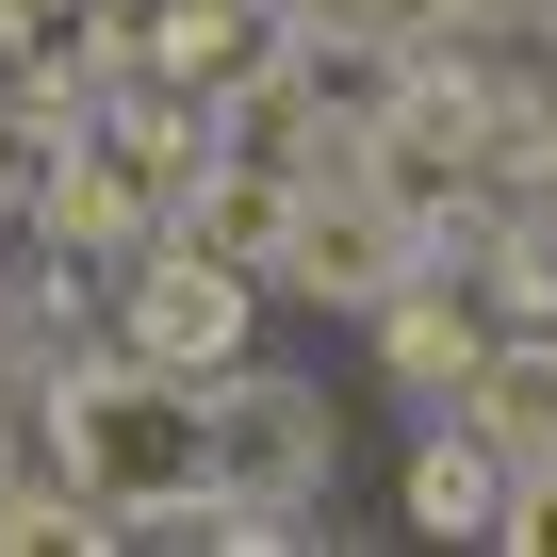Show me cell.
Instances as JSON below:
<instances>
[{
	"label": "cell",
	"mask_w": 557,
	"mask_h": 557,
	"mask_svg": "<svg viewBox=\"0 0 557 557\" xmlns=\"http://www.w3.org/2000/svg\"><path fill=\"white\" fill-rule=\"evenodd\" d=\"M34 443L99 508V541H197V377H164L148 345L66 329V377H34Z\"/></svg>",
	"instance_id": "obj_1"
},
{
	"label": "cell",
	"mask_w": 557,
	"mask_h": 557,
	"mask_svg": "<svg viewBox=\"0 0 557 557\" xmlns=\"http://www.w3.org/2000/svg\"><path fill=\"white\" fill-rule=\"evenodd\" d=\"M329 492H345V410L312 377H278L262 345L230 377H197V508H278L329 541Z\"/></svg>",
	"instance_id": "obj_2"
},
{
	"label": "cell",
	"mask_w": 557,
	"mask_h": 557,
	"mask_svg": "<svg viewBox=\"0 0 557 557\" xmlns=\"http://www.w3.org/2000/svg\"><path fill=\"white\" fill-rule=\"evenodd\" d=\"M115 345H148L164 377H230V361L262 345V278L213 262V246H181V230H148V246L115 262Z\"/></svg>",
	"instance_id": "obj_3"
},
{
	"label": "cell",
	"mask_w": 557,
	"mask_h": 557,
	"mask_svg": "<svg viewBox=\"0 0 557 557\" xmlns=\"http://www.w3.org/2000/svg\"><path fill=\"white\" fill-rule=\"evenodd\" d=\"M410 262H443V246H426V230H410V213L345 164V181H296V230H278L262 296H296V312H377Z\"/></svg>",
	"instance_id": "obj_4"
},
{
	"label": "cell",
	"mask_w": 557,
	"mask_h": 557,
	"mask_svg": "<svg viewBox=\"0 0 557 557\" xmlns=\"http://www.w3.org/2000/svg\"><path fill=\"white\" fill-rule=\"evenodd\" d=\"M148 230H164V197H148L99 132H50V164H34V246H50V262H132Z\"/></svg>",
	"instance_id": "obj_5"
},
{
	"label": "cell",
	"mask_w": 557,
	"mask_h": 557,
	"mask_svg": "<svg viewBox=\"0 0 557 557\" xmlns=\"http://www.w3.org/2000/svg\"><path fill=\"white\" fill-rule=\"evenodd\" d=\"M361 345H377V377H394V394H426V410H443V394L475 377V345H492V329H475V296H459V262H410L394 296L361 312Z\"/></svg>",
	"instance_id": "obj_6"
},
{
	"label": "cell",
	"mask_w": 557,
	"mask_h": 557,
	"mask_svg": "<svg viewBox=\"0 0 557 557\" xmlns=\"http://www.w3.org/2000/svg\"><path fill=\"white\" fill-rule=\"evenodd\" d=\"M164 230L262 278V262H278V230H296V164H262V148H230V132H213V164H197V181L164 197Z\"/></svg>",
	"instance_id": "obj_7"
},
{
	"label": "cell",
	"mask_w": 557,
	"mask_h": 557,
	"mask_svg": "<svg viewBox=\"0 0 557 557\" xmlns=\"http://www.w3.org/2000/svg\"><path fill=\"white\" fill-rule=\"evenodd\" d=\"M410 524H426V541H492V524H508V459H492L459 410L410 443Z\"/></svg>",
	"instance_id": "obj_8"
},
{
	"label": "cell",
	"mask_w": 557,
	"mask_h": 557,
	"mask_svg": "<svg viewBox=\"0 0 557 557\" xmlns=\"http://www.w3.org/2000/svg\"><path fill=\"white\" fill-rule=\"evenodd\" d=\"M278 17H345V34H443V0H278Z\"/></svg>",
	"instance_id": "obj_9"
},
{
	"label": "cell",
	"mask_w": 557,
	"mask_h": 557,
	"mask_svg": "<svg viewBox=\"0 0 557 557\" xmlns=\"http://www.w3.org/2000/svg\"><path fill=\"white\" fill-rule=\"evenodd\" d=\"M50 34H66V0H0V66H34Z\"/></svg>",
	"instance_id": "obj_10"
}]
</instances>
